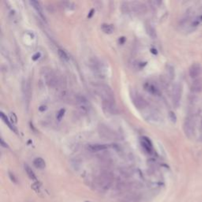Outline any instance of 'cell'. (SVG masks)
<instances>
[{
    "label": "cell",
    "mask_w": 202,
    "mask_h": 202,
    "mask_svg": "<svg viewBox=\"0 0 202 202\" xmlns=\"http://www.w3.org/2000/svg\"><path fill=\"white\" fill-rule=\"evenodd\" d=\"M96 90L101 96L103 102H115V94L112 89L107 85L99 84L96 85Z\"/></svg>",
    "instance_id": "1"
},
{
    "label": "cell",
    "mask_w": 202,
    "mask_h": 202,
    "mask_svg": "<svg viewBox=\"0 0 202 202\" xmlns=\"http://www.w3.org/2000/svg\"><path fill=\"white\" fill-rule=\"evenodd\" d=\"M183 129L186 136L188 138L194 137L196 129V122L194 115H188L183 124Z\"/></svg>",
    "instance_id": "2"
},
{
    "label": "cell",
    "mask_w": 202,
    "mask_h": 202,
    "mask_svg": "<svg viewBox=\"0 0 202 202\" xmlns=\"http://www.w3.org/2000/svg\"><path fill=\"white\" fill-rule=\"evenodd\" d=\"M43 75L45 77V81L47 85L49 87L55 88L59 85L60 84V80H59L58 77L56 75V74L50 69H43Z\"/></svg>",
    "instance_id": "3"
},
{
    "label": "cell",
    "mask_w": 202,
    "mask_h": 202,
    "mask_svg": "<svg viewBox=\"0 0 202 202\" xmlns=\"http://www.w3.org/2000/svg\"><path fill=\"white\" fill-rule=\"evenodd\" d=\"M74 103L77 105V108L81 112L86 113V112H88L89 111L90 105H89V103L88 102L87 99L85 96H77L75 97Z\"/></svg>",
    "instance_id": "4"
},
{
    "label": "cell",
    "mask_w": 202,
    "mask_h": 202,
    "mask_svg": "<svg viewBox=\"0 0 202 202\" xmlns=\"http://www.w3.org/2000/svg\"><path fill=\"white\" fill-rule=\"evenodd\" d=\"M182 89L181 84L176 83L172 89V100L175 107H178L180 103L181 98H182Z\"/></svg>",
    "instance_id": "5"
},
{
    "label": "cell",
    "mask_w": 202,
    "mask_h": 202,
    "mask_svg": "<svg viewBox=\"0 0 202 202\" xmlns=\"http://www.w3.org/2000/svg\"><path fill=\"white\" fill-rule=\"evenodd\" d=\"M131 96H132V100H133L134 105L138 109H145L146 108L147 102L140 94H138L137 92H134L131 95Z\"/></svg>",
    "instance_id": "6"
},
{
    "label": "cell",
    "mask_w": 202,
    "mask_h": 202,
    "mask_svg": "<svg viewBox=\"0 0 202 202\" xmlns=\"http://www.w3.org/2000/svg\"><path fill=\"white\" fill-rule=\"evenodd\" d=\"M129 11H133L137 14H145L147 11V7L145 4L139 2H133L129 3Z\"/></svg>",
    "instance_id": "7"
},
{
    "label": "cell",
    "mask_w": 202,
    "mask_h": 202,
    "mask_svg": "<svg viewBox=\"0 0 202 202\" xmlns=\"http://www.w3.org/2000/svg\"><path fill=\"white\" fill-rule=\"evenodd\" d=\"M103 108L104 111L110 115H115L118 112L117 106L115 102H102Z\"/></svg>",
    "instance_id": "8"
},
{
    "label": "cell",
    "mask_w": 202,
    "mask_h": 202,
    "mask_svg": "<svg viewBox=\"0 0 202 202\" xmlns=\"http://www.w3.org/2000/svg\"><path fill=\"white\" fill-rule=\"evenodd\" d=\"M200 73H201V67H200V64H198V63L193 64L189 69V76H190V77L193 79L198 78Z\"/></svg>",
    "instance_id": "9"
},
{
    "label": "cell",
    "mask_w": 202,
    "mask_h": 202,
    "mask_svg": "<svg viewBox=\"0 0 202 202\" xmlns=\"http://www.w3.org/2000/svg\"><path fill=\"white\" fill-rule=\"evenodd\" d=\"M191 91L194 93H198L202 91V79L198 77L194 79L191 84Z\"/></svg>",
    "instance_id": "10"
},
{
    "label": "cell",
    "mask_w": 202,
    "mask_h": 202,
    "mask_svg": "<svg viewBox=\"0 0 202 202\" xmlns=\"http://www.w3.org/2000/svg\"><path fill=\"white\" fill-rule=\"evenodd\" d=\"M201 24H202V14L195 17L194 18V20H192V21L190 22V24H189V29L190 30H194V29H197Z\"/></svg>",
    "instance_id": "11"
},
{
    "label": "cell",
    "mask_w": 202,
    "mask_h": 202,
    "mask_svg": "<svg viewBox=\"0 0 202 202\" xmlns=\"http://www.w3.org/2000/svg\"><path fill=\"white\" fill-rule=\"evenodd\" d=\"M144 87L145 89V90H147L149 93L154 95V96H159L160 94V90L158 89V88L154 85L153 84H151V83H146V84L144 85Z\"/></svg>",
    "instance_id": "12"
},
{
    "label": "cell",
    "mask_w": 202,
    "mask_h": 202,
    "mask_svg": "<svg viewBox=\"0 0 202 202\" xmlns=\"http://www.w3.org/2000/svg\"><path fill=\"white\" fill-rule=\"evenodd\" d=\"M108 148V145H102V144H92V145H89L88 146V148L89 151L95 152H100V151H103L105 149H107Z\"/></svg>",
    "instance_id": "13"
},
{
    "label": "cell",
    "mask_w": 202,
    "mask_h": 202,
    "mask_svg": "<svg viewBox=\"0 0 202 202\" xmlns=\"http://www.w3.org/2000/svg\"><path fill=\"white\" fill-rule=\"evenodd\" d=\"M140 143H141V145L143 146V148L148 152H151V151H152V143H151V141L149 140L148 138L142 137L141 140H140Z\"/></svg>",
    "instance_id": "14"
},
{
    "label": "cell",
    "mask_w": 202,
    "mask_h": 202,
    "mask_svg": "<svg viewBox=\"0 0 202 202\" xmlns=\"http://www.w3.org/2000/svg\"><path fill=\"white\" fill-rule=\"evenodd\" d=\"M33 165L38 169H44L46 167V163L42 158L37 157L33 160Z\"/></svg>",
    "instance_id": "15"
},
{
    "label": "cell",
    "mask_w": 202,
    "mask_h": 202,
    "mask_svg": "<svg viewBox=\"0 0 202 202\" xmlns=\"http://www.w3.org/2000/svg\"><path fill=\"white\" fill-rule=\"evenodd\" d=\"M101 29L105 33H108V34L112 33L115 30L114 26L112 25H110V24H103L101 25Z\"/></svg>",
    "instance_id": "16"
},
{
    "label": "cell",
    "mask_w": 202,
    "mask_h": 202,
    "mask_svg": "<svg viewBox=\"0 0 202 202\" xmlns=\"http://www.w3.org/2000/svg\"><path fill=\"white\" fill-rule=\"evenodd\" d=\"M22 89H23L25 96H28V98H29V96H30V85H29V83L27 82V81H24L23 85H22Z\"/></svg>",
    "instance_id": "17"
},
{
    "label": "cell",
    "mask_w": 202,
    "mask_h": 202,
    "mask_svg": "<svg viewBox=\"0 0 202 202\" xmlns=\"http://www.w3.org/2000/svg\"><path fill=\"white\" fill-rule=\"evenodd\" d=\"M30 4L33 6V8L36 10L38 12L39 14L41 17H43V11H42V8H41V6L40 5V3L37 2V1H34V0H32V1H30Z\"/></svg>",
    "instance_id": "18"
},
{
    "label": "cell",
    "mask_w": 202,
    "mask_h": 202,
    "mask_svg": "<svg viewBox=\"0 0 202 202\" xmlns=\"http://www.w3.org/2000/svg\"><path fill=\"white\" fill-rule=\"evenodd\" d=\"M25 171H26V173H27V174L29 177L30 179H32L33 181H37V177H36L34 172L32 171V169L29 167L27 164L25 165Z\"/></svg>",
    "instance_id": "19"
},
{
    "label": "cell",
    "mask_w": 202,
    "mask_h": 202,
    "mask_svg": "<svg viewBox=\"0 0 202 202\" xmlns=\"http://www.w3.org/2000/svg\"><path fill=\"white\" fill-rule=\"evenodd\" d=\"M1 118H2V119L3 120V122H5V123H6V125H7V126H8L11 129H12V130H14V132H16V129H14V126H12V125H11L10 122H9V119L7 118V117H6V116L4 115V113H3V112H1Z\"/></svg>",
    "instance_id": "20"
},
{
    "label": "cell",
    "mask_w": 202,
    "mask_h": 202,
    "mask_svg": "<svg viewBox=\"0 0 202 202\" xmlns=\"http://www.w3.org/2000/svg\"><path fill=\"white\" fill-rule=\"evenodd\" d=\"M58 56L60 57V58L62 59V60H63V61H68L69 60V57H68L67 54L63 50L58 49Z\"/></svg>",
    "instance_id": "21"
},
{
    "label": "cell",
    "mask_w": 202,
    "mask_h": 202,
    "mask_svg": "<svg viewBox=\"0 0 202 202\" xmlns=\"http://www.w3.org/2000/svg\"><path fill=\"white\" fill-rule=\"evenodd\" d=\"M167 72H168V77L170 79H173L174 76V68L171 66H168L167 68Z\"/></svg>",
    "instance_id": "22"
},
{
    "label": "cell",
    "mask_w": 202,
    "mask_h": 202,
    "mask_svg": "<svg viewBox=\"0 0 202 202\" xmlns=\"http://www.w3.org/2000/svg\"><path fill=\"white\" fill-rule=\"evenodd\" d=\"M147 31H148V33L150 35V37L152 38H155L156 37V32H155V29H154L152 26H147Z\"/></svg>",
    "instance_id": "23"
},
{
    "label": "cell",
    "mask_w": 202,
    "mask_h": 202,
    "mask_svg": "<svg viewBox=\"0 0 202 202\" xmlns=\"http://www.w3.org/2000/svg\"><path fill=\"white\" fill-rule=\"evenodd\" d=\"M64 111H65V110L62 109V110L59 111V112L57 114V118H58V120H61V118H63V115H64Z\"/></svg>",
    "instance_id": "24"
},
{
    "label": "cell",
    "mask_w": 202,
    "mask_h": 202,
    "mask_svg": "<svg viewBox=\"0 0 202 202\" xmlns=\"http://www.w3.org/2000/svg\"><path fill=\"white\" fill-rule=\"evenodd\" d=\"M169 115H170V118H171V120L172 122H176V116H175L174 113V112H170Z\"/></svg>",
    "instance_id": "25"
},
{
    "label": "cell",
    "mask_w": 202,
    "mask_h": 202,
    "mask_svg": "<svg viewBox=\"0 0 202 202\" xmlns=\"http://www.w3.org/2000/svg\"><path fill=\"white\" fill-rule=\"evenodd\" d=\"M9 175H10V179L13 181L14 182H16L17 181H16V179H15V177H14V174H12V173H9Z\"/></svg>",
    "instance_id": "26"
},
{
    "label": "cell",
    "mask_w": 202,
    "mask_h": 202,
    "mask_svg": "<svg viewBox=\"0 0 202 202\" xmlns=\"http://www.w3.org/2000/svg\"><path fill=\"white\" fill-rule=\"evenodd\" d=\"M1 144L3 147H7V144H5V142L3 139H1Z\"/></svg>",
    "instance_id": "27"
},
{
    "label": "cell",
    "mask_w": 202,
    "mask_h": 202,
    "mask_svg": "<svg viewBox=\"0 0 202 202\" xmlns=\"http://www.w3.org/2000/svg\"><path fill=\"white\" fill-rule=\"evenodd\" d=\"M200 132H201V134H202V118H201L200 123Z\"/></svg>",
    "instance_id": "28"
}]
</instances>
